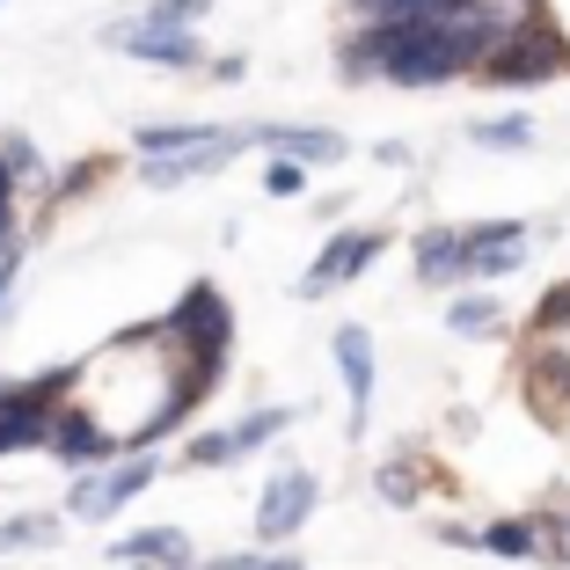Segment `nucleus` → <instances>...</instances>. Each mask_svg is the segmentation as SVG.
I'll use <instances>...</instances> for the list:
<instances>
[{
	"mask_svg": "<svg viewBox=\"0 0 570 570\" xmlns=\"http://www.w3.org/2000/svg\"><path fill=\"white\" fill-rule=\"evenodd\" d=\"M527 227L520 219H498V227H469L461 235V249H469V271H483V278H504V271H520L527 264Z\"/></svg>",
	"mask_w": 570,
	"mask_h": 570,
	"instance_id": "nucleus-7",
	"label": "nucleus"
},
{
	"mask_svg": "<svg viewBox=\"0 0 570 570\" xmlns=\"http://www.w3.org/2000/svg\"><path fill=\"white\" fill-rule=\"evenodd\" d=\"M549 556H556V563H570V527H563V534L549 541Z\"/></svg>",
	"mask_w": 570,
	"mask_h": 570,
	"instance_id": "nucleus-26",
	"label": "nucleus"
},
{
	"mask_svg": "<svg viewBox=\"0 0 570 570\" xmlns=\"http://www.w3.org/2000/svg\"><path fill=\"white\" fill-rule=\"evenodd\" d=\"M373 490H381L387 504H417V469H410V461H387V469L373 475Z\"/></svg>",
	"mask_w": 570,
	"mask_h": 570,
	"instance_id": "nucleus-19",
	"label": "nucleus"
},
{
	"mask_svg": "<svg viewBox=\"0 0 570 570\" xmlns=\"http://www.w3.org/2000/svg\"><path fill=\"white\" fill-rule=\"evenodd\" d=\"M190 461H235V446H227V432H205V439H190Z\"/></svg>",
	"mask_w": 570,
	"mask_h": 570,
	"instance_id": "nucleus-24",
	"label": "nucleus"
},
{
	"mask_svg": "<svg viewBox=\"0 0 570 570\" xmlns=\"http://www.w3.org/2000/svg\"><path fill=\"white\" fill-rule=\"evenodd\" d=\"M8 235H16V213H8V205H0V249H8Z\"/></svg>",
	"mask_w": 570,
	"mask_h": 570,
	"instance_id": "nucleus-27",
	"label": "nucleus"
},
{
	"mask_svg": "<svg viewBox=\"0 0 570 570\" xmlns=\"http://www.w3.org/2000/svg\"><path fill=\"white\" fill-rule=\"evenodd\" d=\"M570 67V37L556 30V22H527V30H504L498 45L483 51V67H475V81L490 88H534L549 81V73Z\"/></svg>",
	"mask_w": 570,
	"mask_h": 570,
	"instance_id": "nucleus-1",
	"label": "nucleus"
},
{
	"mask_svg": "<svg viewBox=\"0 0 570 570\" xmlns=\"http://www.w3.org/2000/svg\"><path fill=\"white\" fill-rule=\"evenodd\" d=\"M475 549L504 556V563H520V556H541V520H498L490 534H475Z\"/></svg>",
	"mask_w": 570,
	"mask_h": 570,
	"instance_id": "nucleus-11",
	"label": "nucleus"
},
{
	"mask_svg": "<svg viewBox=\"0 0 570 570\" xmlns=\"http://www.w3.org/2000/svg\"><path fill=\"white\" fill-rule=\"evenodd\" d=\"M285 424H293V410H256V417H242L235 432H227V446H235V453H249V446H264V439H278Z\"/></svg>",
	"mask_w": 570,
	"mask_h": 570,
	"instance_id": "nucleus-17",
	"label": "nucleus"
},
{
	"mask_svg": "<svg viewBox=\"0 0 570 570\" xmlns=\"http://www.w3.org/2000/svg\"><path fill=\"white\" fill-rule=\"evenodd\" d=\"M16 198V176H8V161H0V205Z\"/></svg>",
	"mask_w": 570,
	"mask_h": 570,
	"instance_id": "nucleus-28",
	"label": "nucleus"
},
{
	"mask_svg": "<svg viewBox=\"0 0 570 570\" xmlns=\"http://www.w3.org/2000/svg\"><path fill=\"white\" fill-rule=\"evenodd\" d=\"M125 556V570H190V534L184 527H139V534L110 541Z\"/></svg>",
	"mask_w": 570,
	"mask_h": 570,
	"instance_id": "nucleus-8",
	"label": "nucleus"
},
{
	"mask_svg": "<svg viewBox=\"0 0 570 570\" xmlns=\"http://www.w3.org/2000/svg\"><path fill=\"white\" fill-rule=\"evenodd\" d=\"M373 249H381V235H336L330 249H322V264L301 278V293L315 301V293H330V285H344V278H358V271L373 264Z\"/></svg>",
	"mask_w": 570,
	"mask_h": 570,
	"instance_id": "nucleus-9",
	"label": "nucleus"
},
{
	"mask_svg": "<svg viewBox=\"0 0 570 570\" xmlns=\"http://www.w3.org/2000/svg\"><path fill=\"white\" fill-rule=\"evenodd\" d=\"M301 184H307V176H301L293 161H271V176H264V190H271V198H301Z\"/></svg>",
	"mask_w": 570,
	"mask_h": 570,
	"instance_id": "nucleus-23",
	"label": "nucleus"
},
{
	"mask_svg": "<svg viewBox=\"0 0 570 570\" xmlns=\"http://www.w3.org/2000/svg\"><path fill=\"white\" fill-rule=\"evenodd\" d=\"M563 322H570V278L549 285V293H541V307H534V330H563Z\"/></svg>",
	"mask_w": 570,
	"mask_h": 570,
	"instance_id": "nucleus-21",
	"label": "nucleus"
},
{
	"mask_svg": "<svg viewBox=\"0 0 570 570\" xmlns=\"http://www.w3.org/2000/svg\"><path fill=\"white\" fill-rule=\"evenodd\" d=\"M51 534H59V520H51V512H22V520H0V549H45Z\"/></svg>",
	"mask_w": 570,
	"mask_h": 570,
	"instance_id": "nucleus-15",
	"label": "nucleus"
},
{
	"mask_svg": "<svg viewBox=\"0 0 570 570\" xmlns=\"http://www.w3.org/2000/svg\"><path fill=\"white\" fill-rule=\"evenodd\" d=\"M315 498H322V483L307 469L271 475V483H264V504H256V541H293L307 527V512H315Z\"/></svg>",
	"mask_w": 570,
	"mask_h": 570,
	"instance_id": "nucleus-3",
	"label": "nucleus"
},
{
	"mask_svg": "<svg viewBox=\"0 0 570 570\" xmlns=\"http://www.w3.org/2000/svg\"><path fill=\"white\" fill-rule=\"evenodd\" d=\"M161 330L190 344V366H219L227 336H235V315H227V301H219L213 285H190V293H184V307H176V315H168Z\"/></svg>",
	"mask_w": 570,
	"mask_h": 570,
	"instance_id": "nucleus-2",
	"label": "nucleus"
},
{
	"mask_svg": "<svg viewBox=\"0 0 570 570\" xmlns=\"http://www.w3.org/2000/svg\"><path fill=\"white\" fill-rule=\"evenodd\" d=\"M446 330L453 336H504V307L490 301V293H469V301L446 307Z\"/></svg>",
	"mask_w": 570,
	"mask_h": 570,
	"instance_id": "nucleus-12",
	"label": "nucleus"
},
{
	"mask_svg": "<svg viewBox=\"0 0 570 570\" xmlns=\"http://www.w3.org/2000/svg\"><path fill=\"white\" fill-rule=\"evenodd\" d=\"M336 373H344V395H352V432H366L373 417V336L358 330H336Z\"/></svg>",
	"mask_w": 570,
	"mask_h": 570,
	"instance_id": "nucleus-6",
	"label": "nucleus"
},
{
	"mask_svg": "<svg viewBox=\"0 0 570 570\" xmlns=\"http://www.w3.org/2000/svg\"><path fill=\"white\" fill-rule=\"evenodd\" d=\"M51 446L67 453V461H102V453H110V439H102L88 417H51Z\"/></svg>",
	"mask_w": 570,
	"mask_h": 570,
	"instance_id": "nucleus-14",
	"label": "nucleus"
},
{
	"mask_svg": "<svg viewBox=\"0 0 570 570\" xmlns=\"http://www.w3.org/2000/svg\"><path fill=\"white\" fill-rule=\"evenodd\" d=\"M0 161H8V176H37V147H30V139H8Z\"/></svg>",
	"mask_w": 570,
	"mask_h": 570,
	"instance_id": "nucleus-25",
	"label": "nucleus"
},
{
	"mask_svg": "<svg viewBox=\"0 0 570 570\" xmlns=\"http://www.w3.org/2000/svg\"><path fill=\"white\" fill-rule=\"evenodd\" d=\"M205 570H301V556H219Z\"/></svg>",
	"mask_w": 570,
	"mask_h": 570,
	"instance_id": "nucleus-22",
	"label": "nucleus"
},
{
	"mask_svg": "<svg viewBox=\"0 0 570 570\" xmlns=\"http://www.w3.org/2000/svg\"><path fill=\"white\" fill-rule=\"evenodd\" d=\"M475 147H504V154H520V147H534V125H527V118H498V125H475Z\"/></svg>",
	"mask_w": 570,
	"mask_h": 570,
	"instance_id": "nucleus-18",
	"label": "nucleus"
},
{
	"mask_svg": "<svg viewBox=\"0 0 570 570\" xmlns=\"http://www.w3.org/2000/svg\"><path fill=\"white\" fill-rule=\"evenodd\" d=\"M469 271V249H461V227H432V235L417 242V278L424 285H453Z\"/></svg>",
	"mask_w": 570,
	"mask_h": 570,
	"instance_id": "nucleus-10",
	"label": "nucleus"
},
{
	"mask_svg": "<svg viewBox=\"0 0 570 570\" xmlns=\"http://www.w3.org/2000/svg\"><path fill=\"white\" fill-rule=\"evenodd\" d=\"M110 45H118V51H139V59H154V67H198V59H205L190 30H161V22H118V30H110Z\"/></svg>",
	"mask_w": 570,
	"mask_h": 570,
	"instance_id": "nucleus-5",
	"label": "nucleus"
},
{
	"mask_svg": "<svg viewBox=\"0 0 570 570\" xmlns=\"http://www.w3.org/2000/svg\"><path fill=\"white\" fill-rule=\"evenodd\" d=\"M256 139L285 147V161H293V168H307V161H344V139H336V132H256Z\"/></svg>",
	"mask_w": 570,
	"mask_h": 570,
	"instance_id": "nucleus-13",
	"label": "nucleus"
},
{
	"mask_svg": "<svg viewBox=\"0 0 570 570\" xmlns=\"http://www.w3.org/2000/svg\"><path fill=\"white\" fill-rule=\"evenodd\" d=\"M147 483H154V461H125V469L96 475V483H73L67 512H73V520H110V512H118V504H132Z\"/></svg>",
	"mask_w": 570,
	"mask_h": 570,
	"instance_id": "nucleus-4",
	"label": "nucleus"
},
{
	"mask_svg": "<svg viewBox=\"0 0 570 570\" xmlns=\"http://www.w3.org/2000/svg\"><path fill=\"white\" fill-rule=\"evenodd\" d=\"M469 8L483 16V30H490V37L527 30V22H534V0H469Z\"/></svg>",
	"mask_w": 570,
	"mask_h": 570,
	"instance_id": "nucleus-16",
	"label": "nucleus"
},
{
	"mask_svg": "<svg viewBox=\"0 0 570 570\" xmlns=\"http://www.w3.org/2000/svg\"><path fill=\"white\" fill-rule=\"evenodd\" d=\"M205 8H213V0H154L147 22H161V30H190V22H198Z\"/></svg>",
	"mask_w": 570,
	"mask_h": 570,
	"instance_id": "nucleus-20",
	"label": "nucleus"
}]
</instances>
